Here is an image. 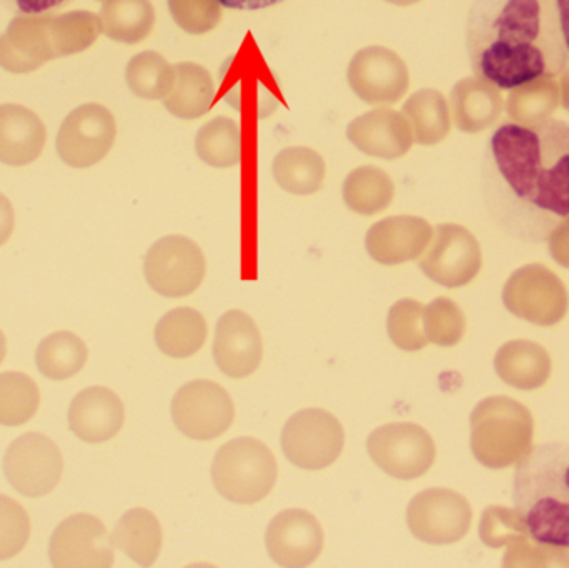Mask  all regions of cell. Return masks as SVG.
Here are the masks:
<instances>
[{
  "mask_svg": "<svg viewBox=\"0 0 569 568\" xmlns=\"http://www.w3.org/2000/svg\"><path fill=\"white\" fill-rule=\"evenodd\" d=\"M3 474L10 486L22 496L32 499L47 496L62 479V454L57 444L43 434H23L7 449Z\"/></svg>",
  "mask_w": 569,
  "mask_h": 568,
  "instance_id": "cell-10",
  "label": "cell"
},
{
  "mask_svg": "<svg viewBox=\"0 0 569 568\" xmlns=\"http://www.w3.org/2000/svg\"><path fill=\"white\" fill-rule=\"evenodd\" d=\"M86 342L76 333L60 330L50 333L36 350L39 372L50 380H67L77 376L87 362Z\"/></svg>",
  "mask_w": 569,
  "mask_h": 568,
  "instance_id": "cell-30",
  "label": "cell"
},
{
  "mask_svg": "<svg viewBox=\"0 0 569 568\" xmlns=\"http://www.w3.org/2000/svg\"><path fill=\"white\" fill-rule=\"evenodd\" d=\"M498 377L510 387L537 390L550 380L553 363L550 353L531 340H510L495 357Z\"/></svg>",
  "mask_w": 569,
  "mask_h": 568,
  "instance_id": "cell-23",
  "label": "cell"
},
{
  "mask_svg": "<svg viewBox=\"0 0 569 568\" xmlns=\"http://www.w3.org/2000/svg\"><path fill=\"white\" fill-rule=\"evenodd\" d=\"M39 406V387L32 377L22 372L0 373V426H23L36 416Z\"/></svg>",
  "mask_w": 569,
  "mask_h": 568,
  "instance_id": "cell-33",
  "label": "cell"
},
{
  "mask_svg": "<svg viewBox=\"0 0 569 568\" xmlns=\"http://www.w3.org/2000/svg\"><path fill=\"white\" fill-rule=\"evenodd\" d=\"M106 32L122 42H139L153 26V9L149 0H117L103 9Z\"/></svg>",
  "mask_w": 569,
  "mask_h": 568,
  "instance_id": "cell-35",
  "label": "cell"
},
{
  "mask_svg": "<svg viewBox=\"0 0 569 568\" xmlns=\"http://www.w3.org/2000/svg\"><path fill=\"white\" fill-rule=\"evenodd\" d=\"M113 544L137 566L150 567L162 550V527L147 509H132L123 514L113 530Z\"/></svg>",
  "mask_w": 569,
  "mask_h": 568,
  "instance_id": "cell-25",
  "label": "cell"
},
{
  "mask_svg": "<svg viewBox=\"0 0 569 568\" xmlns=\"http://www.w3.org/2000/svg\"><path fill=\"white\" fill-rule=\"evenodd\" d=\"M467 50L475 76L501 90L553 79L569 62L553 0H473Z\"/></svg>",
  "mask_w": 569,
  "mask_h": 568,
  "instance_id": "cell-2",
  "label": "cell"
},
{
  "mask_svg": "<svg viewBox=\"0 0 569 568\" xmlns=\"http://www.w3.org/2000/svg\"><path fill=\"white\" fill-rule=\"evenodd\" d=\"M550 250L560 266L569 269V217L565 219L550 236Z\"/></svg>",
  "mask_w": 569,
  "mask_h": 568,
  "instance_id": "cell-43",
  "label": "cell"
},
{
  "mask_svg": "<svg viewBox=\"0 0 569 568\" xmlns=\"http://www.w3.org/2000/svg\"><path fill=\"white\" fill-rule=\"evenodd\" d=\"M177 429L192 440L210 442L230 429L236 419L232 397L212 380H193L177 390L172 400Z\"/></svg>",
  "mask_w": 569,
  "mask_h": 568,
  "instance_id": "cell-9",
  "label": "cell"
},
{
  "mask_svg": "<svg viewBox=\"0 0 569 568\" xmlns=\"http://www.w3.org/2000/svg\"><path fill=\"white\" fill-rule=\"evenodd\" d=\"M242 132L236 120L229 117L216 119L200 127L196 139V150L200 160L217 169L237 166L242 156Z\"/></svg>",
  "mask_w": 569,
  "mask_h": 568,
  "instance_id": "cell-32",
  "label": "cell"
},
{
  "mask_svg": "<svg viewBox=\"0 0 569 568\" xmlns=\"http://www.w3.org/2000/svg\"><path fill=\"white\" fill-rule=\"evenodd\" d=\"M455 122L465 132H478L495 122L501 109L500 96L483 80L467 79L451 92Z\"/></svg>",
  "mask_w": 569,
  "mask_h": 568,
  "instance_id": "cell-28",
  "label": "cell"
},
{
  "mask_svg": "<svg viewBox=\"0 0 569 568\" xmlns=\"http://www.w3.org/2000/svg\"><path fill=\"white\" fill-rule=\"evenodd\" d=\"M393 199V179L378 167H358L345 179L343 200L355 213L377 216L388 209Z\"/></svg>",
  "mask_w": 569,
  "mask_h": 568,
  "instance_id": "cell-29",
  "label": "cell"
},
{
  "mask_svg": "<svg viewBox=\"0 0 569 568\" xmlns=\"http://www.w3.org/2000/svg\"><path fill=\"white\" fill-rule=\"evenodd\" d=\"M220 6L233 10H262L267 7L279 6L284 0H219Z\"/></svg>",
  "mask_w": 569,
  "mask_h": 568,
  "instance_id": "cell-45",
  "label": "cell"
},
{
  "mask_svg": "<svg viewBox=\"0 0 569 568\" xmlns=\"http://www.w3.org/2000/svg\"><path fill=\"white\" fill-rule=\"evenodd\" d=\"M267 550L280 567H308L320 557L325 536L320 522L307 510L287 509L267 529Z\"/></svg>",
  "mask_w": 569,
  "mask_h": 568,
  "instance_id": "cell-17",
  "label": "cell"
},
{
  "mask_svg": "<svg viewBox=\"0 0 569 568\" xmlns=\"http://www.w3.org/2000/svg\"><path fill=\"white\" fill-rule=\"evenodd\" d=\"M113 539L106 526L90 514H76L63 520L50 539L49 557L53 567H112Z\"/></svg>",
  "mask_w": 569,
  "mask_h": 568,
  "instance_id": "cell-15",
  "label": "cell"
},
{
  "mask_svg": "<svg viewBox=\"0 0 569 568\" xmlns=\"http://www.w3.org/2000/svg\"><path fill=\"white\" fill-rule=\"evenodd\" d=\"M216 86L209 70L197 63H179L176 82L163 106L179 119L192 120L206 116L212 109Z\"/></svg>",
  "mask_w": 569,
  "mask_h": 568,
  "instance_id": "cell-24",
  "label": "cell"
},
{
  "mask_svg": "<svg viewBox=\"0 0 569 568\" xmlns=\"http://www.w3.org/2000/svg\"><path fill=\"white\" fill-rule=\"evenodd\" d=\"M390 2H393V3H411V2H415V0H390Z\"/></svg>",
  "mask_w": 569,
  "mask_h": 568,
  "instance_id": "cell-48",
  "label": "cell"
},
{
  "mask_svg": "<svg viewBox=\"0 0 569 568\" xmlns=\"http://www.w3.org/2000/svg\"><path fill=\"white\" fill-rule=\"evenodd\" d=\"M16 227V213L12 203L3 193H0V247L12 236Z\"/></svg>",
  "mask_w": 569,
  "mask_h": 568,
  "instance_id": "cell-44",
  "label": "cell"
},
{
  "mask_svg": "<svg viewBox=\"0 0 569 568\" xmlns=\"http://www.w3.org/2000/svg\"><path fill=\"white\" fill-rule=\"evenodd\" d=\"M403 116L413 130V139L421 146L441 142L450 132V110L438 90L423 89L405 102Z\"/></svg>",
  "mask_w": 569,
  "mask_h": 568,
  "instance_id": "cell-31",
  "label": "cell"
},
{
  "mask_svg": "<svg viewBox=\"0 0 569 568\" xmlns=\"http://www.w3.org/2000/svg\"><path fill=\"white\" fill-rule=\"evenodd\" d=\"M143 272L157 293L179 299L202 286L207 273L206 256L189 237L167 236L150 247Z\"/></svg>",
  "mask_w": 569,
  "mask_h": 568,
  "instance_id": "cell-6",
  "label": "cell"
},
{
  "mask_svg": "<svg viewBox=\"0 0 569 568\" xmlns=\"http://www.w3.org/2000/svg\"><path fill=\"white\" fill-rule=\"evenodd\" d=\"M170 9L189 32H206L219 22V0H170Z\"/></svg>",
  "mask_w": 569,
  "mask_h": 568,
  "instance_id": "cell-41",
  "label": "cell"
},
{
  "mask_svg": "<svg viewBox=\"0 0 569 568\" xmlns=\"http://www.w3.org/2000/svg\"><path fill=\"white\" fill-rule=\"evenodd\" d=\"M423 326L427 339L440 347L457 346L467 332L465 313L453 300L445 297L425 307Z\"/></svg>",
  "mask_w": 569,
  "mask_h": 568,
  "instance_id": "cell-37",
  "label": "cell"
},
{
  "mask_svg": "<svg viewBox=\"0 0 569 568\" xmlns=\"http://www.w3.org/2000/svg\"><path fill=\"white\" fill-rule=\"evenodd\" d=\"M7 353V340L6 336H3L2 330H0V366H2L3 359H6Z\"/></svg>",
  "mask_w": 569,
  "mask_h": 568,
  "instance_id": "cell-47",
  "label": "cell"
},
{
  "mask_svg": "<svg viewBox=\"0 0 569 568\" xmlns=\"http://www.w3.org/2000/svg\"><path fill=\"white\" fill-rule=\"evenodd\" d=\"M277 183L295 196H311L323 186L327 166L323 157L310 147H287L273 160Z\"/></svg>",
  "mask_w": 569,
  "mask_h": 568,
  "instance_id": "cell-27",
  "label": "cell"
},
{
  "mask_svg": "<svg viewBox=\"0 0 569 568\" xmlns=\"http://www.w3.org/2000/svg\"><path fill=\"white\" fill-rule=\"evenodd\" d=\"M517 466L515 509L531 539L569 550V444H541Z\"/></svg>",
  "mask_w": 569,
  "mask_h": 568,
  "instance_id": "cell-3",
  "label": "cell"
},
{
  "mask_svg": "<svg viewBox=\"0 0 569 568\" xmlns=\"http://www.w3.org/2000/svg\"><path fill=\"white\" fill-rule=\"evenodd\" d=\"M343 446V427L327 410H300L288 419L282 430L284 457L298 469L330 467L337 462Z\"/></svg>",
  "mask_w": 569,
  "mask_h": 568,
  "instance_id": "cell-8",
  "label": "cell"
},
{
  "mask_svg": "<svg viewBox=\"0 0 569 568\" xmlns=\"http://www.w3.org/2000/svg\"><path fill=\"white\" fill-rule=\"evenodd\" d=\"M557 10L558 22H560L561 36L569 56V0H553Z\"/></svg>",
  "mask_w": 569,
  "mask_h": 568,
  "instance_id": "cell-46",
  "label": "cell"
},
{
  "mask_svg": "<svg viewBox=\"0 0 569 568\" xmlns=\"http://www.w3.org/2000/svg\"><path fill=\"white\" fill-rule=\"evenodd\" d=\"M423 310L418 300H398L388 312L387 329L391 342L405 352H418L428 343L423 326Z\"/></svg>",
  "mask_w": 569,
  "mask_h": 568,
  "instance_id": "cell-36",
  "label": "cell"
},
{
  "mask_svg": "<svg viewBox=\"0 0 569 568\" xmlns=\"http://www.w3.org/2000/svg\"><path fill=\"white\" fill-rule=\"evenodd\" d=\"M420 269L428 279L455 289L470 283L481 269V249L473 233L457 223H445L435 230Z\"/></svg>",
  "mask_w": 569,
  "mask_h": 568,
  "instance_id": "cell-14",
  "label": "cell"
},
{
  "mask_svg": "<svg viewBox=\"0 0 569 568\" xmlns=\"http://www.w3.org/2000/svg\"><path fill=\"white\" fill-rule=\"evenodd\" d=\"M485 202L508 236L541 243L569 217V126L508 122L488 142Z\"/></svg>",
  "mask_w": 569,
  "mask_h": 568,
  "instance_id": "cell-1",
  "label": "cell"
},
{
  "mask_svg": "<svg viewBox=\"0 0 569 568\" xmlns=\"http://www.w3.org/2000/svg\"><path fill=\"white\" fill-rule=\"evenodd\" d=\"M277 460L272 450L252 437H240L220 447L212 464L217 492L239 506H253L276 487Z\"/></svg>",
  "mask_w": 569,
  "mask_h": 568,
  "instance_id": "cell-5",
  "label": "cell"
},
{
  "mask_svg": "<svg viewBox=\"0 0 569 568\" xmlns=\"http://www.w3.org/2000/svg\"><path fill=\"white\" fill-rule=\"evenodd\" d=\"M348 83L363 102L391 106L408 92L410 73L397 53L385 47H368L351 59Z\"/></svg>",
  "mask_w": 569,
  "mask_h": 568,
  "instance_id": "cell-16",
  "label": "cell"
},
{
  "mask_svg": "<svg viewBox=\"0 0 569 568\" xmlns=\"http://www.w3.org/2000/svg\"><path fill=\"white\" fill-rule=\"evenodd\" d=\"M525 536H530V530L517 509L495 506L481 516L480 537L490 549H505Z\"/></svg>",
  "mask_w": 569,
  "mask_h": 568,
  "instance_id": "cell-38",
  "label": "cell"
},
{
  "mask_svg": "<svg viewBox=\"0 0 569 568\" xmlns=\"http://www.w3.org/2000/svg\"><path fill=\"white\" fill-rule=\"evenodd\" d=\"M116 137L113 113L102 103H86L63 120L57 136V152L67 166L87 169L109 156Z\"/></svg>",
  "mask_w": 569,
  "mask_h": 568,
  "instance_id": "cell-13",
  "label": "cell"
},
{
  "mask_svg": "<svg viewBox=\"0 0 569 568\" xmlns=\"http://www.w3.org/2000/svg\"><path fill=\"white\" fill-rule=\"evenodd\" d=\"M29 537V514L17 500L0 494V562L19 556Z\"/></svg>",
  "mask_w": 569,
  "mask_h": 568,
  "instance_id": "cell-39",
  "label": "cell"
},
{
  "mask_svg": "<svg viewBox=\"0 0 569 568\" xmlns=\"http://www.w3.org/2000/svg\"><path fill=\"white\" fill-rule=\"evenodd\" d=\"M433 237L421 217L395 216L378 220L365 237L368 256L381 266H400L423 256Z\"/></svg>",
  "mask_w": 569,
  "mask_h": 568,
  "instance_id": "cell-19",
  "label": "cell"
},
{
  "mask_svg": "<svg viewBox=\"0 0 569 568\" xmlns=\"http://www.w3.org/2000/svg\"><path fill=\"white\" fill-rule=\"evenodd\" d=\"M206 340V317L190 307L170 310L156 327L157 347L172 359H189L196 356Z\"/></svg>",
  "mask_w": 569,
  "mask_h": 568,
  "instance_id": "cell-26",
  "label": "cell"
},
{
  "mask_svg": "<svg viewBox=\"0 0 569 568\" xmlns=\"http://www.w3.org/2000/svg\"><path fill=\"white\" fill-rule=\"evenodd\" d=\"M127 83L140 99H166L176 82V69L159 53L143 52L127 67Z\"/></svg>",
  "mask_w": 569,
  "mask_h": 568,
  "instance_id": "cell-34",
  "label": "cell"
},
{
  "mask_svg": "<svg viewBox=\"0 0 569 568\" xmlns=\"http://www.w3.org/2000/svg\"><path fill=\"white\" fill-rule=\"evenodd\" d=\"M126 409L122 400L107 387H87L69 407V427L87 444L112 440L122 430Z\"/></svg>",
  "mask_w": 569,
  "mask_h": 568,
  "instance_id": "cell-21",
  "label": "cell"
},
{
  "mask_svg": "<svg viewBox=\"0 0 569 568\" xmlns=\"http://www.w3.org/2000/svg\"><path fill=\"white\" fill-rule=\"evenodd\" d=\"M503 302L515 316L541 327L561 322L569 307L563 282L543 266H528L515 272L505 287Z\"/></svg>",
  "mask_w": 569,
  "mask_h": 568,
  "instance_id": "cell-12",
  "label": "cell"
},
{
  "mask_svg": "<svg viewBox=\"0 0 569 568\" xmlns=\"http://www.w3.org/2000/svg\"><path fill=\"white\" fill-rule=\"evenodd\" d=\"M262 356V336L256 320L242 310L223 313L213 340L217 367L232 379H246L259 369Z\"/></svg>",
  "mask_w": 569,
  "mask_h": 568,
  "instance_id": "cell-18",
  "label": "cell"
},
{
  "mask_svg": "<svg viewBox=\"0 0 569 568\" xmlns=\"http://www.w3.org/2000/svg\"><path fill=\"white\" fill-rule=\"evenodd\" d=\"M47 130L33 110L17 103L0 106V162L27 166L39 159Z\"/></svg>",
  "mask_w": 569,
  "mask_h": 568,
  "instance_id": "cell-22",
  "label": "cell"
},
{
  "mask_svg": "<svg viewBox=\"0 0 569 568\" xmlns=\"http://www.w3.org/2000/svg\"><path fill=\"white\" fill-rule=\"evenodd\" d=\"M473 520L470 502L455 490L428 489L407 509L410 532L430 546H450L467 536Z\"/></svg>",
  "mask_w": 569,
  "mask_h": 568,
  "instance_id": "cell-11",
  "label": "cell"
},
{
  "mask_svg": "<svg viewBox=\"0 0 569 568\" xmlns=\"http://www.w3.org/2000/svg\"><path fill=\"white\" fill-rule=\"evenodd\" d=\"M475 459L491 470L517 466L533 449V416L523 403L508 397H490L470 417Z\"/></svg>",
  "mask_w": 569,
  "mask_h": 568,
  "instance_id": "cell-4",
  "label": "cell"
},
{
  "mask_svg": "<svg viewBox=\"0 0 569 568\" xmlns=\"http://www.w3.org/2000/svg\"><path fill=\"white\" fill-rule=\"evenodd\" d=\"M371 460L397 480H415L433 467L437 447L423 427L411 422L387 423L368 437Z\"/></svg>",
  "mask_w": 569,
  "mask_h": 568,
  "instance_id": "cell-7",
  "label": "cell"
},
{
  "mask_svg": "<svg viewBox=\"0 0 569 568\" xmlns=\"http://www.w3.org/2000/svg\"><path fill=\"white\" fill-rule=\"evenodd\" d=\"M67 2L69 0H0V3L10 12L23 17L43 16V13L59 9Z\"/></svg>",
  "mask_w": 569,
  "mask_h": 568,
  "instance_id": "cell-42",
  "label": "cell"
},
{
  "mask_svg": "<svg viewBox=\"0 0 569 568\" xmlns=\"http://www.w3.org/2000/svg\"><path fill=\"white\" fill-rule=\"evenodd\" d=\"M347 137L360 152L378 159H400L413 146V130L403 113L397 110H370L351 120Z\"/></svg>",
  "mask_w": 569,
  "mask_h": 568,
  "instance_id": "cell-20",
  "label": "cell"
},
{
  "mask_svg": "<svg viewBox=\"0 0 569 568\" xmlns=\"http://www.w3.org/2000/svg\"><path fill=\"white\" fill-rule=\"evenodd\" d=\"M507 549L503 567H569L568 549L545 546L531 536L515 540Z\"/></svg>",
  "mask_w": 569,
  "mask_h": 568,
  "instance_id": "cell-40",
  "label": "cell"
}]
</instances>
